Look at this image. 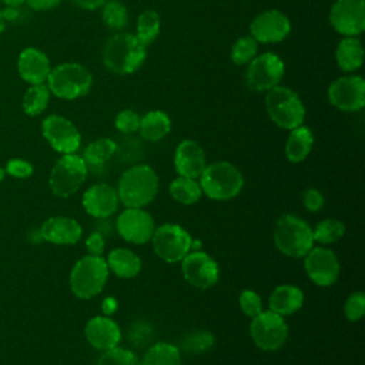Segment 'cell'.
Wrapping results in <instances>:
<instances>
[{"label":"cell","instance_id":"6da1fadb","mask_svg":"<svg viewBox=\"0 0 365 365\" xmlns=\"http://www.w3.org/2000/svg\"><path fill=\"white\" fill-rule=\"evenodd\" d=\"M158 192V175L147 164H135L127 168L118 180V200L127 208L148 205Z\"/></svg>","mask_w":365,"mask_h":365},{"label":"cell","instance_id":"7a4b0ae2","mask_svg":"<svg viewBox=\"0 0 365 365\" xmlns=\"http://www.w3.org/2000/svg\"><path fill=\"white\" fill-rule=\"evenodd\" d=\"M147 47L130 33L111 36L103 47V63L115 74H131L145 60Z\"/></svg>","mask_w":365,"mask_h":365},{"label":"cell","instance_id":"3957f363","mask_svg":"<svg viewBox=\"0 0 365 365\" xmlns=\"http://www.w3.org/2000/svg\"><path fill=\"white\" fill-rule=\"evenodd\" d=\"M198 178L201 191L208 198L217 201H227L237 197L244 185L241 171L228 161H217L205 165Z\"/></svg>","mask_w":365,"mask_h":365},{"label":"cell","instance_id":"277c9868","mask_svg":"<svg viewBox=\"0 0 365 365\" xmlns=\"http://www.w3.org/2000/svg\"><path fill=\"white\" fill-rule=\"evenodd\" d=\"M274 242L282 254L301 258L314 247L315 241L312 228L305 220L294 214H284L275 224Z\"/></svg>","mask_w":365,"mask_h":365},{"label":"cell","instance_id":"5b68a950","mask_svg":"<svg viewBox=\"0 0 365 365\" xmlns=\"http://www.w3.org/2000/svg\"><path fill=\"white\" fill-rule=\"evenodd\" d=\"M47 87L51 94L64 100L86 96L93 84L91 73L78 63H61L50 70Z\"/></svg>","mask_w":365,"mask_h":365},{"label":"cell","instance_id":"8992f818","mask_svg":"<svg viewBox=\"0 0 365 365\" xmlns=\"http://www.w3.org/2000/svg\"><path fill=\"white\" fill-rule=\"evenodd\" d=\"M108 267L103 257L86 255L80 258L70 272V288L81 299L98 295L108 278Z\"/></svg>","mask_w":365,"mask_h":365},{"label":"cell","instance_id":"52a82bcc","mask_svg":"<svg viewBox=\"0 0 365 365\" xmlns=\"http://www.w3.org/2000/svg\"><path fill=\"white\" fill-rule=\"evenodd\" d=\"M265 107L269 118L281 128L292 130L302 125L305 107L301 98L285 86H274L267 91Z\"/></svg>","mask_w":365,"mask_h":365},{"label":"cell","instance_id":"ba28073f","mask_svg":"<svg viewBox=\"0 0 365 365\" xmlns=\"http://www.w3.org/2000/svg\"><path fill=\"white\" fill-rule=\"evenodd\" d=\"M87 175V164L83 157L73 154H63L51 168L48 185L56 197L67 198L77 192Z\"/></svg>","mask_w":365,"mask_h":365},{"label":"cell","instance_id":"9c48e42d","mask_svg":"<svg viewBox=\"0 0 365 365\" xmlns=\"http://www.w3.org/2000/svg\"><path fill=\"white\" fill-rule=\"evenodd\" d=\"M153 248L157 257L165 262H180L190 251L192 238L177 224H163L153 232Z\"/></svg>","mask_w":365,"mask_h":365},{"label":"cell","instance_id":"30bf717a","mask_svg":"<svg viewBox=\"0 0 365 365\" xmlns=\"http://www.w3.org/2000/svg\"><path fill=\"white\" fill-rule=\"evenodd\" d=\"M250 334L259 349L277 351L288 338V325L282 315L275 314L271 309L261 311L252 318Z\"/></svg>","mask_w":365,"mask_h":365},{"label":"cell","instance_id":"8fae6325","mask_svg":"<svg viewBox=\"0 0 365 365\" xmlns=\"http://www.w3.org/2000/svg\"><path fill=\"white\" fill-rule=\"evenodd\" d=\"M284 71V63L277 54L262 53L248 63L247 86L254 91H268L281 81Z\"/></svg>","mask_w":365,"mask_h":365},{"label":"cell","instance_id":"7c38bea8","mask_svg":"<svg viewBox=\"0 0 365 365\" xmlns=\"http://www.w3.org/2000/svg\"><path fill=\"white\" fill-rule=\"evenodd\" d=\"M41 131L48 144L61 154H73L80 147V131L63 115L51 114L46 117L41 123Z\"/></svg>","mask_w":365,"mask_h":365},{"label":"cell","instance_id":"4fadbf2b","mask_svg":"<svg viewBox=\"0 0 365 365\" xmlns=\"http://www.w3.org/2000/svg\"><path fill=\"white\" fill-rule=\"evenodd\" d=\"M181 271L188 284L200 289H208L220 278L218 264L202 251H190L181 259Z\"/></svg>","mask_w":365,"mask_h":365},{"label":"cell","instance_id":"5bb4252c","mask_svg":"<svg viewBox=\"0 0 365 365\" xmlns=\"http://www.w3.org/2000/svg\"><path fill=\"white\" fill-rule=\"evenodd\" d=\"M304 258L305 271L314 284L329 287L336 282L341 267L334 251L324 247H312Z\"/></svg>","mask_w":365,"mask_h":365},{"label":"cell","instance_id":"9a60e30c","mask_svg":"<svg viewBox=\"0 0 365 365\" xmlns=\"http://www.w3.org/2000/svg\"><path fill=\"white\" fill-rule=\"evenodd\" d=\"M329 103L342 111H358L365 106V81L361 76H345L331 83Z\"/></svg>","mask_w":365,"mask_h":365},{"label":"cell","instance_id":"2e32d148","mask_svg":"<svg viewBox=\"0 0 365 365\" xmlns=\"http://www.w3.org/2000/svg\"><path fill=\"white\" fill-rule=\"evenodd\" d=\"M115 231L120 237L133 244H145L155 230L153 217L143 208H125L115 220Z\"/></svg>","mask_w":365,"mask_h":365},{"label":"cell","instance_id":"e0dca14e","mask_svg":"<svg viewBox=\"0 0 365 365\" xmlns=\"http://www.w3.org/2000/svg\"><path fill=\"white\" fill-rule=\"evenodd\" d=\"M329 23L338 33L356 37L365 29L364 0H336L329 11Z\"/></svg>","mask_w":365,"mask_h":365},{"label":"cell","instance_id":"ac0fdd59","mask_svg":"<svg viewBox=\"0 0 365 365\" xmlns=\"http://www.w3.org/2000/svg\"><path fill=\"white\" fill-rule=\"evenodd\" d=\"M289 19L279 10L262 11L250 24L251 37L257 43L282 41L289 34Z\"/></svg>","mask_w":365,"mask_h":365},{"label":"cell","instance_id":"d6986e66","mask_svg":"<svg viewBox=\"0 0 365 365\" xmlns=\"http://www.w3.org/2000/svg\"><path fill=\"white\" fill-rule=\"evenodd\" d=\"M117 190L108 184H94L83 194V207L94 218H107L118 208Z\"/></svg>","mask_w":365,"mask_h":365},{"label":"cell","instance_id":"ffe728a7","mask_svg":"<svg viewBox=\"0 0 365 365\" xmlns=\"http://www.w3.org/2000/svg\"><path fill=\"white\" fill-rule=\"evenodd\" d=\"M84 332L88 344L98 351H107L118 346L121 339L118 324L106 315H97L88 319Z\"/></svg>","mask_w":365,"mask_h":365},{"label":"cell","instance_id":"44dd1931","mask_svg":"<svg viewBox=\"0 0 365 365\" xmlns=\"http://www.w3.org/2000/svg\"><path fill=\"white\" fill-rule=\"evenodd\" d=\"M174 165L181 177L198 178L207 165L202 147L194 140H182L175 148Z\"/></svg>","mask_w":365,"mask_h":365},{"label":"cell","instance_id":"7402d4cb","mask_svg":"<svg viewBox=\"0 0 365 365\" xmlns=\"http://www.w3.org/2000/svg\"><path fill=\"white\" fill-rule=\"evenodd\" d=\"M40 237L56 245L76 244L83 234L81 225L68 217H51L47 218L40 227Z\"/></svg>","mask_w":365,"mask_h":365},{"label":"cell","instance_id":"603a6c76","mask_svg":"<svg viewBox=\"0 0 365 365\" xmlns=\"http://www.w3.org/2000/svg\"><path fill=\"white\" fill-rule=\"evenodd\" d=\"M17 70L20 77L29 84L46 83L51 70L48 57L34 47L24 48L17 60Z\"/></svg>","mask_w":365,"mask_h":365},{"label":"cell","instance_id":"cb8c5ba5","mask_svg":"<svg viewBox=\"0 0 365 365\" xmlns=\"http://www.w3.org/2000/svg\"><path fill=\"white\" fill-rule=\"evenodd\" d=\"M302 304H304L302 291L298 287L288 285V284L277 287L268 298L269 309L282 317L297 312L302 307Z\"/></svg>","mask_w":365,"mask_h":365},{"label":"cell","instance_id":"d4e9b609","mask_svg":"<svg viewBox=\"0 0 365 365\" xmlns=\"http://www.w3.org/2000/svg\"><path fill=\"white\" fill-rule=\"evenodd\" d=\"M106 262L108 271L124 279L134 278L141 269L140 257L128 248H114L113 251H110Z\"/></svg>","mask_w":365,"mask_h":365},{"label":"cell","instance_id":"484cf974","mask_svg":"<svg viewBox=\"0 0 365 365\" xmlns=\"http://www.w3.org/2000/svg\"><path fill=\"white\" fill-rule=\"evenodd\" d=\"M335 58L344 71H355L364 63V47L355 36H346L338 43Z\"/></svg>","mask_w":365,"mask_h":365},{"label":"cell","instance_id":"4316f807","mask_svg":"<svg viewBox=\"0 0 365 365\" xmlns=\"http://www.w3.org/2000/svg\"><path fill=\"white\" fill-rule=\"evenodd\" d=\"M312 144H314V135L308 127L299 125L292 128L285 144L287 158L291 163L304 161L309 155L312 150Z\"/></svg>","mask_w":365,"mask_h":365},{"label":"cell","instance_id":"83f0119b","mask_svg":"<svg viewBox=\"0 0 365 365\" xmlns=\"http://www.w3.org/2000/svg\"><path fill=\"white\" fill-rule=\"evenodd\" d=\"M138 131L148 141H158L171 131V120L167 113L153 110L140 118Z\"/></svg>","mask_w":365,"mask_h":365},{"label":"cell","instance_id":"f1b7e54d","mask_svg":"<svg viewBox=\"0 0 365 365\" xmlns=\"http://www.w3.org/2000/svg\"><path fill=\"white\" fill-rule=\"evenodd\" d=\"M141 365H182L181 351L168 342H157L148 346Z\"/></svg>","mask_w":365,"mask_h":365},{"label":"cell","instance_id":"f546056e","mask_svg":"<svg viewBox=\"0 0 365 365\" xmlns=\"http://www.w3.org/2000/svg\"><path fill=\"white\" fill-rule=\"evenodd\" d=\"M115 150L117 143L114 140L107 137L97 138L86 147L83 153V160L87 164V167H100L115 154Z\"/></svg>","mask_w":365,"mask_h":365},{"label":"cell","instance_id":"4dcf8cb0","mask_svg":"<svg viewBox=\"0 0 365 365\" xmlns=\"http://www.w3.org/2000/svg\"><path fill=\"white\" fill-rule=\"evenodd\" d=\"M168 190L171 197L177 202L185 204V205L197 202L202 194L200 182H197L194 178H187L181 175L177 177L174 181H171Z\"/></svg>","mask_w":365,"mask_h":365},{"label":"cell","instance_id":"1f68e13d","mask_svg":"<svg viewBox=\"0 0 365 365\" xmlns=\"http://www.w3.org/2000/svg\"><path fill=\"white\" fill-rule=\"evenodd\" d=\"M50 100V90L47 84H31V87L24 93L23 97V110L27 115L36 117L41 114L48 104Z\"/></svg>","mask_w":365,"mask_h":365},{"label":"cell","instance_id":"d6a6232c","mask_svg":"<svg viewBox=\"0 0 365 365\" xmlns=\"http://www.w3.org/2000/svg\"><path fill=\"white\" fill-rule=\"evenodd\" d=\"M161 20L155 10H144L137 19V34L135 37L145 47L151 44L160 33Z\"/></svg>","mask_w":365,"mask_h":365},{"label":"cell","instance_id":"836d02e7","mask_svg":"<svg viewBox=\"0 0 365 365\" xmlns=\"http://www.w3.org/2000/svg\"><path fill=\"white\" fill-rule=\"evenodd\" d=\"M214 345V335L208 331H191L181 338L180 351L187 354H202Z\"/></svg>","mask_w":365,"mask_h":365},{"label":"cell","instance_id":"e575fe53","mask_svg":"<svg viewBox=\"0 0 365 365\" xmlns=\"http://www.w3.org/2000/svg\"><path fill=\"white\" fill-rule=\"evenodd\" d=\"M345 234V227L341 221L334 218L322 220L317 224V227L312 230L314 241L319 244H332L342 238Z\"/></svg>","mask_w":365,"mask_h":365},{"label":"cell","instance_id":"d590c367","mask_svg":"<svg viewBox=\"0 0 365 365\" xmlns=\"http://www.w3.org/2000/svg\"><path fill=\"white\" fill-rule=\"evenodd\" d=\"M103 21L113 30H121L128 23L127 7L118 0H107L103 6Z\"/></svg>","mask_w":365,"mask_h":365},{"label":"cell","instance_id":"8d00e7d4","mask_svg":"<svg viewBox=\"0 0 365 365\" xmlns=\"http://www.w3.org/2000/svg\"><path fill=\"white\" fill-rule=\"evenodd\" d=\"M257 50H258V43L251 36L241 37L232 44L231 61L237 66L247 64L257 56Z\"/></svg>","mask_w":365,"mask_h":365},{"label":"cell","instance_id":"74e56055","mask_svg":"<svg viewBox=\"0 0 365 365\" xmlns=\"http://www.w3.org/2000/svg\"><path fill=\"white\" fill-rule=\"evenodd\" d=\"M97 365H141L135 354L130 349L114 346L111 349L103 351Z\"/></svg>","mask_w":365,"mask_h":365},{"label":"cell","instance_id":"f35d334b","mask_svg":"<svg viewBox=\"0 0 365 365\" xmlns=\"http://www.w3.org/2000/svg\"><path fill=\"white\" fill-rule=\"evenodd\" d=\"M128 338L134 346L144 348L154 338L153 327L145 321H135L131 324L128 331Z\"/></svg>","mask_w":365,"mask_h":365},{"label":"cell","instance_id":"ab89813d","mask_svg":"<svg viewBox=\"0 0 365 365\" xmlns=\"http://www.w3.org/2000/svg\"><path fill=\"white\" fill-rule=\"evenodd\" d=\"M344 314L349 321H358L365 314V295L361 291L351 294L344 305Z\"/></svg>","mask_w":365,"mask_h":365},{"label":"cell","instance_id":"60d3db41","mask_svg":"<svg viewBox=\"0 0 365 365\" xmlns=\"http://www.w3.org/2000/svg\"><path fill=\"white\" fill-rule=\"evenodd\" d=\"M238 302L242 312L250 318H254L262 311L261 297L252 289H244L238 297Z\"/></svg>","mask_w":365,"mask_h":365},{"label":"cell","instance_id":"b9f144b4","mask_svg":"<svg viewBox=\"0 0 365 365\" xmlns=\"http://www.w3.org/2000/svg\"><path fill=\"white\" fill-rule=\"evenodd\" d=\"M140 115L133 110H123L117 114L114 124L115 128L123 134H133L138 131L140 127Z\"/></svg>","mask_w":365,"mask_h":365},{"label":"cell","instance_id":"7bdbcfd3","mask_svg":"<svg viewBox=\"0 0 365 365\" xmlns=\"http://www.w3.org/2000/svg\"><path fill=\"white\" fill-rule=\"evenodd\" d=\"M115 153L120 154L123 161L131 163V161H135L137 158L141 157V145L137 140L127 138L120 145H117Z\"/></svg>","mask_w":365,"mask_h":365},{"label":"cell","instance_id":"ee69618b","mask_svg":"<svg viewBox=\"0 0 365 365\" xmlns=\"http://www.w3.org/2000/svg\"><path fill=\"white\" fill-rule=\"evenodd\" d=\"M6 173L17 177V178H27L33 174V165L21 158H11L7 164H6Z\"/></svg>","mask_w":365,"mask_h":365},{"label":"cell","instance_id":"f6af8a7d","mask_svg":"<svg viewBox=\"0 0 365 365\" xmlns=\"http://www.w3.org/2000/svg\"><path fill=\"white\" fill-rule=\"evenodd\" d=\"M324 195L317 190V188H307L302 192V204L304 207L311 211V212H317L324 207Z\"/></svg>","mask_w":365,"mask_h":365},{"label":"cell","instance_id":"bcb514c9","mask_svg":"<svg viewBox=\"0 0 365 365\" xmlns=\"http://www.w3.org/2000/svg\"><path fill=\"white\" fill-rule=\"evenodd\" d=\"M104 247H106V238L96 231L91 232L86 240V248L90 255L101 257V254L104 252Z\"/></svg>","mask_w":365,"mask_h":365},{"label":"cell","instance_id":"7dc6e473","mask_svg":"<svg viewBox=\"0 0 365 365\" xmlns=\"http://www.w3.org/2000/svg\"><path fill=\"white\" fill-rule=\"evenodd\" d=\"M61 0H26V3L29 4L30 9L33 10H50L53 7H56L57 4H60Z\"/></svg>","mask_w":365,"mask_h":365},{"label":"cell","instance_id":"c3c4849f","mask_svg":"<svg viewBox=\"0 0 365 365\" xmlns=\"http://www.w3.org/2000/svg\"><path fill=\"white\" fill-rule=\"evenodd\" d=\"M113 228H114V224H113V221L108 220V217L107 218H97V221H96V232L101 234L104 238L111 234Z\"/></svg>","mask_w":365,"mask_h":365},{"label":"cell","instance_id":"681fc988","mask_svg":"<svg viewBox=\"0 0 365 365\" xmlns=\"http://www.w3.org/2000/svg\"><path fill=\"white\" fill-rule=\"evenodd\" d=\"M73 1H74V4H77L81 9L96 10V9L103 7L107 0H73Z\"/></svg>","mask_w":365,"mask_h":365},{"label":"cell","instance_id":"f907efd6","mask_svg":"<svg viewBox=\"0 0 365 365\" xmlns=\"http://www.w3.org/2000/svg\"><path fill=\"white\" fill-rule=\"evenodd\" d=\"M115 308H117V301H115L113 297H107V298L103 301L101 309H103L104 314L110 315V314H113V312L115 311Z\"/></svg>","mask_w":365,"mask_h":365},{"label":"cell","instance_id":"816d5d0a","mask_svg":"<svg viewBox=\"0 0 365 365\" xmlns=\"http://www.w3.org/2000/svg\"><path fill=\"white\" fill-rule=\"evenodd\" d=\"M7 7L10 9H17L19 6H21L23 3H26V0H1Z\"/></svg>","mask_w":365,"mask_h":365},{"label":"cell","instance_id":"f5cc1de1","mask_svg":"<svg viewBox=\"0 0 365 365\" xmlns=\"http://www.w3.org/2000/svg\"><path fill=\"white\" fill-rule=\"evenodd\" d=\"M4 29H6V19H4L3 11L0 10V33H3Z\"/></svg>","mask_w":365,"mask_h":365},{"label":"cell","instance_id":"db71d44e","mask_svg":"<svg viewBox=\"0 0 365 365\" xmlns=\"http://www.w3.org/2000/svg\"><path fill=\"white\" fill-rule=\"evenodd\" d=\"M4 173H6V170H4V168H0V181H1L3 177H4Z\"/></svg>","mask_w":365,"mask_h":365}]
</instances>
